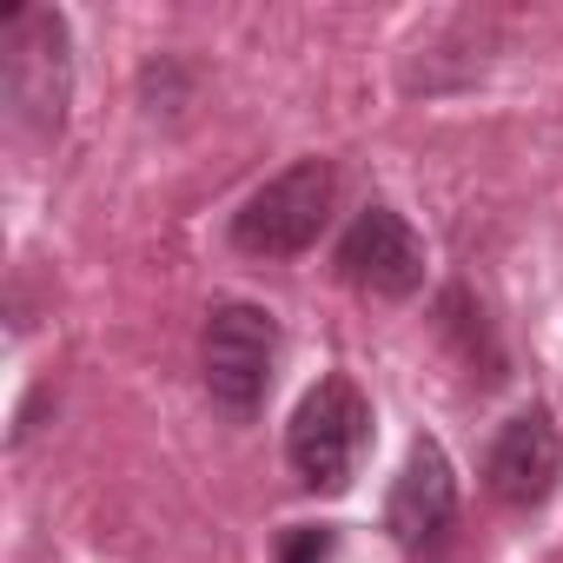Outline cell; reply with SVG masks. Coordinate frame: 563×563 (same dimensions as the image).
Returning a JSON list of instances; mask_svg holds the SVG:
<instances>
[{
  "instance_id": "1",
  "label": "cell",
  "mask_w": 563,
  "mask_h": 563,
  "mask_svg": "<svg viewBox=\"0 0 563 563\" xmlns=\"http://www.w3.org/2000/svg\"><path fill=\"white\" fill-rule=\"evenodd\" d=\"M0 93L21 133L60 140L74 100V41L54 8H8L0 21Z\"/></svg>"
},
{
  "instance_id": "2",
  "label": "cell",
  "mask_w": 563,
  "mask_h": 563,
  "mask_svg": "<svg viewBox=\"0 0 563 563\" xmlns=\"http://www.w3.org/2000/svg\"><path fill=\"white\" fill-rule=\"evenodd\" d=\"M365 444H372V405H365V391H358L345 372L319 378V385L299 398L292 424H286V464H292V477H299L306 490H319V497H339V490L352 484Z\"/></svg>"
},
{
  "instance_id": "3",
  "label": "cell",
  "mask_w": 563,
  "mask_h": 563,
  "mask_svg": "<svg viewBox=\"0 0 563 563\" xmlns=\"http://www.w3.org/2000/svg\"><path fill=\"white\" fill-rule=\"evenodd\" d=\"M332 199H339L332 159H292L258 192H245V206L232 212V245L245 258H299V252L319 245V232L332 219Z\"/></svg>"
},
{
  "instance_id": "4",
  "label": "cell",
  "mask_w": 563,
  "mask_h": 563,
  "mask_svg": "<svg viewBox=\"0 0 563 563\" xmlns=\"http://www.w3.org/2000/svg\"><path fill=\"white\" fill-rule=\"evenodd\" d=\"M272 365H278V325L265 306L252 299H219L206 312L199 332V372H206V398L232 418L252 424L265 391H272Z\"/></svg>"
},
{
  "instance_id": "5",
  "label": "cell",
  "mask_w": 563,
  "mask_h": 563,
  "mask_svg": "<svg viewBox=\"0 0 563 563\" xmlns=\"http://www.w3.org/2000/svg\"><path fill=\"white\" fill-rule=\"evenodd\" d=\"M339 278L372 299H411L424 286V239L391 206H365L339 239Z\"/></svg>"
},
{
  "instance_id": "6",
  "label": "cell",
  "mask_w": 563,
  "mask_h": 563,
  "mask_svg": "<svg viewBox=\"0 0 563 563\" xmlns=\"http://www.w3.org/2000/svg\"><path fill=\"white\" fill-rule=\"evenodd\" d=\"M457 523V471L438 438H418L405 451V471L385 497V530L405 556H431Z\"/></svg>"
},
{
  "instance_id": "7",
  "label": "cell",
  "mask_w": 563,
  "mask_h": 563,
  "mask_svg": "<svg viewBox=\"0 0 563 563\" xmlns=\"http://www.w3.org/2000/svg\"><path fill=\"white\" fill-rule=\"evenodd\" d=\"M556 477H563V438H556V418H550L543 405L504 418L497 438H490V457H484V484H490V497L510 504V510H537V504L556 490Z\"/></svg>"
},
{
  "instance_id": "8",
  "label": "cell",
  "mask_w": 563,
  "mask_h": 563,
  "mask_svg": "<svg viewBox=\"0 0 563 563\" xmlns=\"http://www.w3.org/2000/svg\"><path fill=\"white\" fill-rule=\"evenodd\" d=\"M278 563H339V530L332 523H292L278 537Z\"/></svg>"
}]
</instances>
